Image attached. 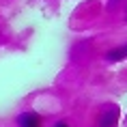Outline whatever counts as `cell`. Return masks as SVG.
<instances>
[{"label": "cell", "mask_w": 127, "mask_h": 127, "mask_svg": "<svg viewBox=\"0 0 127 127\" xmlns=\"http://www.w3.org/2000/svg\"><path fill=\"white\" fill-rule=\"evenodd\" d=\"M125 22H127V20H125Z\"/></svg>", "instance_id": "cell-6"}, {"label": "cell", "mask_w": 127, "mask_h": 127, "mask_svg": "<svg viewBox=\"0 0 127 127\" xmlns=\"http://www.w3.org/2000/svg\"><path fill=\"white\" fill-rule=\"evenodd\" d=\"M54 127H69V125H67V123H65V121H58V123H56V125H54Z\"/></svg>", "instance_id": "cell-4"}, {"label": "cell", "mask_w": 127, "mask_h": 127, "mask_svg": "<svg viewBox=\"0 0 127 127\" xmlns=\"http://www.w3.org/2000/svg\"><path fill=\"white\" fill-rule=\"evenodd\" d=\"M114 4H116V0H110V7H114Z\"/></svg>", "instance_id": "cell-5"}, {"label": "cell", "mask_w": 127, "mask_h": 127, "mask_svg": "<svg viewBox=\"0 0 127 127\" xmlns=\"http://www.w3.org/2000/svg\"><path fill=\"white\" fill-rule=\"evenodd\" d=\"M119 108L114 106V103H108V106L101 108V112H99V119H97V125L99 127H116L119 125Z\"/></svg>", "instance_id": "cell-1"}, {"label": "cell", "mask_w": 127, "mask_h": 127, "mask_svg": "<svg viewBox=\"0 0 127 127\" xmlns=\"http://www.w3.org/2000/svg\"><path fill=\"white\" fill-rule=\"evenodd\" d=\"M125 58H127V43L114 47V50H110V52L106 54V60H108V63H119V60H125Z\"/></svg>", "instance_id": "cell-3"}, {"label": "cell", "mask_w": 127, "mask_h": 127, "mask_svg": "<svg viewBox=\"0 0 127 127\" xmlns=\"http://www.w3.org/2000/svg\"><path fill=\"white\" fill-rule=\"evenodd\" d=\"M17 125L20 127H41V116L37 112H22L17 116Z\"/></svg>", "instance_id": "cell-2"}]
</instances>
